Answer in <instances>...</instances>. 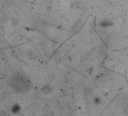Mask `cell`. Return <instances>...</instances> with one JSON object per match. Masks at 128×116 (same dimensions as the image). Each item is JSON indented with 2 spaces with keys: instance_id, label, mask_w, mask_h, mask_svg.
<instances>
[{
  "instance_id": "cell-4",
  "label": "cell",
  "mask_w": 128,
  "mask_h": 116,
  "mask_svg": "<svg viewBox=\"0 0 128 116\" xmlns=\"http://www.w3.org/2000/svg\"><path fill=\"white\" fill-rule=\"evenodd\" d=\"M11 24L12 26H14V27H17L19 26V20L18 19H17L16 18H11Z\"/></svg>"
},
{
  "instance_id": "cell-7",
  "label": "cell",
  "mask_w": 128,
  "mask_h": 116,
  "mask_svg": "<svg viewBox=\"0 0 128 116\" xmlns=\"http://www.w3.org/2000/svg\"></svg>"
},
{
  "instance_id": "cell-1",
  "label": "cell",
  "mask_w": 128,
  "mask_h": 116,
  "mask_svg": "<svg viewBox=\"0 0 128 116\" xmlns=\"http://www.w3.org/2000/svg\"><path fill=\"white\" fill-rule=\"evenodd\" d=\"M99 26H100V27H102V28H107V27L114 26V23L112 22V21H110V20H102V21L100 22Z\"/></svg>"
},
{
  "instance_id": "cell-3",
  "label": "cell",
  "mask_w": 128,
  "mask_h": 116,
  "mask_svg": "<svg viewBox=\"0 0 128 116\" xmlns=\"http://www.w3.org/2000/svg\"><path fill=\"white\" fill-rule=\"evenodd\" d=\"M41 91H42V93L43 94L48 95L51 92V88H50V85H45V86H44L43 88H41Z\"/></svg>"
},
{
  "instance_id": "cell-2",
  "label": "cell",
  "mask_w": 128,
  "mask_h": 116,
  "mask_svg": "<svg viewBox=\"0 0 128 116\" xmlns=\"http://www.w3.org/2000/svg\"><path fill=\"white\" fill-rule=\"evenodd\" d=\"M20 110H21V106L18 103L14 104L11 108V112L13 114H18V113H19L20 112Z\"/></svg>"
},
{
  "instance_id": "cell-5",
  "label": "cell",
  "mask_w": 128,
  "mask_h": 116,
  "mask_svg": "<svg viewBox=\"0 0 128 116\" xmlns=\"http://www.w3.org/2000/svg\"><path fill=\"white\" fill-rule=\"evenodd\" d=\"M94 102L95 104H96V105L100 104V102H101V98L99 97V96H95L94 99Z\"/></svg>"
},
{
  "instance_id": "cell-6",
  "label": "cell",
  "mask_w": 128,
  "mask_h": 116,
  "mask_svg": "<svg viewBox=\"0 0 128 116\" xmlns=\"http://www.w3.org/2000/svg\"><path fill=\"white\" fill-rule=\"evenodd\" d=\"M8 20V15L7 14H2V23H6V22H7Z\"/></svg>"
}]
</instances>
